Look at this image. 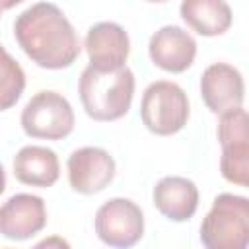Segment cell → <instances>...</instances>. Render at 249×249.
Returning a JSON list of instances; mask_svg holds the SVG:
<instances>
[{"mask_svg":"<svg viewBox=\"0 0 249 249\" xmlns=\"http://www.w3.org/2000/svg\"><path fill=\"white\" fill-rule=\"evenodd\" d=\"M14 175L19 183L31 187H53L60 177V163L54 150L47 146H23L12 161Z\"/></svg>","mask_w":249,"mask_h":249,"instance_id":"cell-14","label":"cell"},{"mask_svg":"<svg viewBox=\"0 0 249 249\" xmlns=\"http://www.w3.org/2000/svg\"><path fill=\"white\" fill-rule=\"evenodd\" d=\"M14 37L21 51L47 70L68 68L80 54L74 25L51 2H37L23 10L14 21Z\"/></svg>","mask_w":249,"mask_h":249,"instance_id":"cell-1","label":"cell"},{"mask_svg":"<svg viewBox=\"0 0 249 249\" xmlns=\"http://www.w3.org/2000/svg\"><path fill=\"white\" fill-rule=\"evenodd\" d=\"M21 128L31 138L62 140L74 130V109L56 91H37L21 111Z\"/></svg>","mask_w":249,"mask_h":249,"instance_id":"cell-5","label":"cell"},{"mask_svg":"<svg viewBox=\"0 0 249 249\" xmlns=\"http://www.w3.org/2000/svg\"><path fill=\"white\" fill-rule=\"evenodd\" d=\"M84 47L91 66L101 70H113L126 64L130 53V39L119 23L99 21L88 29Z\"/></svg>","mask_w":249,"mask_h":249,"instance_id":"cell-12","label":"cell"},{"mask_svg":"<svg viewBox=\"0 0 249 249\" xmlns=\"http://www.w3.org/2000/svg\"><path fill=\"white\" fill-rule=\"evenodd\" d=\"M189 113V97L179 84L158 80L144 89L140 117L150 132L158 136H171L187 124Z\"/></svg>","mask_w":249,"mask_h":249,"instance_id":"cell-4","label":"cell"},{"mask_svg":"<svg viewBox=\"0 0 249 249\" xmlns=\"http://www.w3.org/2000/svg\"><path fill=\"white\" fill-rule=\"evenodd\" d=\"M78 93L88 117L93 121H117L130 109L134 74L126 64L113 70H101L88 64L82 70Z\"/></svg>","mask_w":249,"mask_h":249,"instance_id":"cell-2","label":"cell"},{"mask_svg":"<svg viewBox=\"0 0 249 249\" xmlns=\"http://www.w3.org/2000/svg\"><path fill=\"white\" fill-rule=\"evenodd\" d=\"M47 226L45 200L31 193H18L0 206V235L25 241Z\"/></svg>","mask_w":249,"mask_h":249,"instance_id":"cell-9","label":"cell"},{"mask_svg":"<svg viewBox=\"0 0 249 249\" xmlns=\"http://www.w3.org/2000/svg\"><path fill=\"white\" fill-rule=\"evenodd\" d=\"M25 89V72L19 62L0 45V111L18 103Z\"/></svg>","mask_w":249,"mask_h":249,"instance_id":"cell-16","label":"cell"},{"mask_svg":"<svg viewBox=\"0 0 249 249\" xmlns=\"http://www.w3.org/2000/svg\"><path fill=\"white\" fill-rule=\"evenodd\" d=\"M200 95L204 105L214 115H222L230 109L241 107L245 97L241 72L228 62L210 64L200 78Z\"/></svg>","mask_w":249,"mask_h":249,"instance_id":"cell-10","label":"cell"},{"mask_svg":"<svg viewBox=\"0 0 249 249\" xmlns=\"http://www.w3.org/2000/svg\"><path fill=\"white\" fill-rule=\"evenodd\" d=\"M154 206L171 222H187L198 208L196 185L179 175L161 177L152 191Z\"/></svg>","mask_w":249,"mask_h":249,"instance_id":"cell-13","label":"cell"},{"mask_svg":"<svg viewBox=\"0 0 249 249\" xmlns=\"http://www.w3.org/2000/svg\"><path fill=\"white\" fill-rule=\"evenodd\" d=\"M68 183L80 195H95L115 179L113 156L97 146H84L74 150L66 161Z\"/></svg>","mask_w":249,"mask_h":249,"instance_id":"cell-8","label":"cell"},{"mask_svg":"<svg viewBox=\"0 0 249 249\" xmlns=\"http://www.w3.org/2000/svg\"><path fill=\"white\" fill-rule=\"evenodd\" d=\"M146 2H154V4H161V2H167V0H146Z\"/></svg>","mask_w":249,"mask_h":249,"instance_id":"cell-20","label":"cell"},{"mask_svg":"<svg viewBox=\"0 0 249 249\" xmlns=\"http://www.w3.org/2000/svg\"><path fill=\"white\" fill-rule=\"evenodd\" d=\"M4 189H6V171H4V167L0 165V195L4 193Z\"/></svg>","mask_w":249,"mask_h":249,"instance_id":"cell-19","label":"cell"},{"mask_svg":"<svg viewBox=\"0 0 249 249\" xmlns=\"http://www.w3.org/2000/svg\"><path fill=\"white\" fill-rule=\"evenodd\" d=\"M200 241L208 249H245L249 245V200L233 193L218 195L200 224Z\"/></svg>","mask_w":249,"mask_h":249,"instance_id":"cell-3","label":"cell"},{"mask_svg":"<svg viewBox=\"0 0 249 249\" xmlns=\"http://www.w3.org/2000/svg\"><path fill=\"white\" fill-rule=\"evenodd\" d=\"M23 0H0V10H10L18 4H21Z\"/></svg>","mask_w":249,"mask_h":249,"instance_id":"cell-17","label":"cell"},{"mask_svg":"<svg viewBox=\"0 0 249 249\" xmlns=\"http://www.w3.org/2000/svg\"><path fill=\"white\" fill-rule=\"evenodd\" d=\"M179 12L183 21L202 37H218L233 21L231 8L226 0H183Z\"/></svg>","mask_w":249,"mask_h":249,"instance_id":"cell-15","label":"cell"},{"mask_svg":"<svg viewBox=\"0 0 249 249\" xmlns=\"http://www.w3.org/2000/svg\"><path fill=\"white\" fill-rule=\"evenodd\" d=\"M95 233L109 247H132L144 235V214L130 198H111L95 212Z\"/></svg>","mask_w":249,"mask_h":249,"instance_id":"cell-7","label":"cell"},{"mask_svg":"<svg viewBox=\"0 0 249 249\" xmlns=\"http://www.w3.org/2000/svg\"><path fill=\"white\" fill-rule=\"evenodd\" d=\"M218 140L222 146L220 171L228 183L249 185V119L243 107L220 115Z\"/></svg>","mask_w":249,"mask_h":249,"instance_id":"cell-6","label":"cell"},{"mask_svg":"<svg viewBox=\"0 0 249 249\" xmlns=\"http://www.w3.org/2000/svg\"><path fill=\"white\" fill-rule=\"evenodd\" d=\"M53 243H60V245L68 247V243H66V241H62V239H45V241H41V243H39V247H43V245H53Z\"/></svg>","mask_w":249,"mask_h":249,"instance_id":"cell-18","label":"cell"},{"mask_svg":"<svg viewBox=\"0 0 249 249\" xmlns=\"http://www.w3.org/2000/svg\"><path fill=\"white\" fill-rule=\"evenodd\" d=\"M0 12H2V10H0Z\"/></svg>","mask_w":249,"mask_h":249,"instance_id":"cell-21","label":"cell"},{"mask_svg":"<svg viewBox=\"0 0 249 249\" xmlns=\"http://www.w3.org/2000/svg\"><path fill=\"white\" fill-rule=\"evenodd\" d=\"M148 53L158 68L171 74H181L195 62L196 41L179 25H163L150 37Z\"/></svg>","mask_w":249,"mask_h":249,"instance_id":"cell-11","label":"cell"}]
</instances>
